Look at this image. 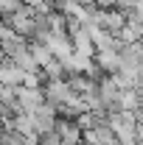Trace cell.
I'll return each instance as SVG.
<instances>
[{
	"instance_id": "8",
	"label": "cell",
	"mask_w": 143,
	"mask_h": 145,
	"mask_svg": "<svg viewBox=\"0 0 143 145\" xmlns=\"http://www.w3.org/2000/svg\"><path fill=\"white\" fill-rule=\"evenodd\" d=\"M42 75H45V81L65 78V64H62L59 59H51V61H45V64H42Z\"/></svg>"
},
{
	"instance_id": "3",
	"label": "cell",
	"mask_w": 143,
	"mask_h": 145,
	"mask_svg": "<svg viewBox=\"0 0 143 145\" xmlns=\"http://www.w3.org/2000/svg\"><path fill=\"white\" fill-rule=\"evenodd\" d=\"M70 95H73V89L68 87L65 78H54V81H45V84H42V98H45L48 103H54V106L65 103Z\"/></svg>"
},
{
	"instance_id": "6",
	"label": "cell",
	"mask_w": 143,
	"mask_h": 145,
	"mask_svg": "<svg viewBox=\"0 0 143 145\" xmlns=\"http://www.w3.org/2000/svg\"><path fill=\"white\" fill-rule=\"evenodd\" d=\"M93 64L101 72H118V67H121L118 50H95L93 53Z\"/></svg>"
},
{
	"instance_id": "9",
	"label": "cell",
	"mask_w": 143,
	"mask_h": 145,
	"mask_svg": "<svg viewBox=\"0 0 143 145\" xmlns=\"http://www.w3.org/2000/svg\"><path fill=\"white\" fill-rule=\"evenodd\" d=\"M11 61H14V64H17L20 70H25V72H28V70H34V67H36V61H34V56L28 53V45H25V48H23V50H17V53L11 56Z\"/></svg>"
},
{
	"instance_id": "11",
	"label": "cell",
	"mask_w": 143,
	"mask_h": 145,
	"mask_svg": "<svg viewBox=\"0 0 143 145\" xmlns=\"http://www.w3.org/2000/svg\"><path fill=\"white\" fill-rule=\"evenodd\" d=\"M76 3H79V6H90L93 0H76Z\"/></svg>"
},
{
	"instance_id": "1",
	"label": "cell",
	"mask_w": 143,
	"mask_h": 145,
	"mask_svg": "<svg viewBox=\"0 0 143 145\" xmlns=\"http://www.w3.org/2000/svg\"><path fill=\"white\" fill-rule=\"evenodd\" d=\"M54 131L62 140V145H81V128L73 123V117H56Z\"/></svg>"
},
{
	"instance_id": "4",
	"label": "cell",
	"mask_w": 143,
	"mask_h": 145,
	"mask_svg": "<svg viewBox=\"0 0 143 145\" xmlns=\"http://www.w3.org/2000/svg\"><path fill=\"white\" fill-rule=\"evenodd\" d=\"M31 117H34V131L36 134L51 131V128H54V120H56V106L48 103V101H42V103L31 112Z\"/></svg>"
},
{
	"instance_id": "10",
	"label": "cell",
	"mask_w": 143,
	"mask_h": 145,
	"mask_svg": "<svg viewBox=\"0 0 143 145\" xmlns=\"http://www.w3.org/2000/svg\"><path fill=\"white\" fill-rule=\"evenodd\" d=\"M36 145H62V140L56 137V131H42V134H36Z\"/></svg>"
},
{
	"instance_id": "5",
	"label": "cell",
	"mask_w": 143,
	"mask_h": 145,
	"mask_svg": "<svg viewBox=\"0 0 143 145\" xmlns=\"http://www.w3.org/2000/svg\"><path fill=\"white\" fill-rule=\"evenodd\" d=\"M14 98H17V103L23 112H34L45 98H42V89H31V87H14Z\"/></svg>"
},
{
	"instance_id": "2",
	"label": "cell",
	"mask_w": 143,
	"mask_h": 145,
	"mask_svg": "<svg viewBox=\"0 0 143 145\" xmlns=\"http://www.w3.org/2000/svg\"><path fill=\"white\" fill-rule=\"evenodd\" d=\"M81 145H121V142L107 123H98L90 131H81Z\"/></svg>"
},
{
	"instance_id": "7",
	"label": "cell",
	"mask_w": 143,
	"mask_h": 145,
	"mask_svg": "<svg viewBox=\"0 0 143 145\" xmlns=\"http://www.w3.org/2000/svg\"><path fill=\"white\" fill-rule=\"evenodd\" d=\"M28 53L34 56V61H36V67H42L45 61H51L54 59V53L42 45V42H28Z\"/></svg>"
}]
</instances>
